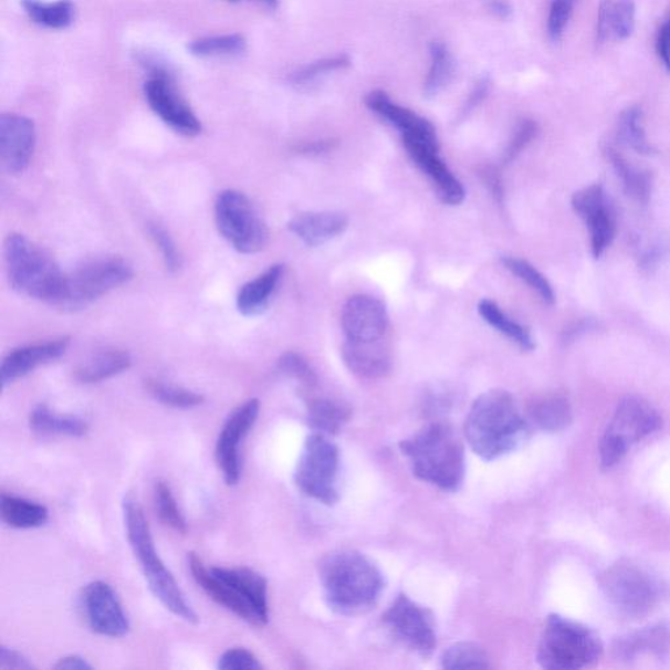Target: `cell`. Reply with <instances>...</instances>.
<instances>
[{
    "label": "cell",
    "instance_id": "17",
    "mask_svg": "<svg viewBox=\"0 0 670 670\" xmlns=\"http://www.w3.org/2000/svg\"><path fill=\"white\" fill-rule=\"evenodd\" d=\"M35 146L33 121L19 114L0 117V161L7 174L20 175L30 167Z\"/></svg>",
    "mask_w": 670,
    "mask_h": 670
},
{
    "label": "cell",
    "instance_id": "1",
    "mask_svg": "<svg viewBox=\"0 0 670 670\" xmlns=\"http://www.w3.org/2000/svg\"><path fill=\"white\" fill-rule=\"evenodd\" d=\"M318 573L327 605L342 616H358L373 609L385 588L379 567L354 551L326 555Z\"/></svg>",
    "mask_w": 670,
    "mask_h": 670
},
{
    "label": "cell",
    "instance_id": "15",
    "mask_svg": "<svg viewBox=\"0 0 670 670\" xmlns=\"http://www.w3.org/2000/svg\"><path fill=\"white\" fill-rule=\"evenodd\" d=\"M82 600L88 626L98 636L123 638L130 630L123 604L108 583L92 582L85 587Z\"/></svg>",
    "mask_w": 670,
    "mask_h": 670
},
{
    "label": "cell",
    "instance_id": "24",
    "mask_svg": "<svg viewBox=\"0 0 670 670\" xmlns=\"http://www.w3.org/2000/svg\"><path fill=\"white\" fill-rule=\"evenodd\" d=\"M342 358L347 368L362 379H381L389 374L391 367L389 353L379 344V341L347 339L342 348Z\"/></svg>",
    "mask_w": 670,
    "mask_h": 670
},
{
    "label": "cell",
    "instance_id": "51",
    "mask_svg": "<svg viewBox=\"0 0 670 670\" xmlns=\"http://www.w3.org/2000/svg\"><path fill=\"white\" fill-rule=\"evenodd\" d=\"M490 90L491 82L489 77H483V80H481L479 84L475 85L474 90L472 91V94H470V96L468 97L465 105H463L462 116H467V114L477 108V106H479L483 102V100L486 98Z\"/></svg>",
    "mask_w": 670,
    "mask_h": 670
},
{
    "label": "cell",
    "instance_id": "3",
    "mask_svg": "<svg viewBox=\"0 0 670 670\" xmlns=\"http://www.w3.org/2000/svg\"><path fill=\"white\" fill-rule=\"evenodd\" d=\"M417 479L458 491L465 477V451L451 426L432 423L399 444Z\"/></svg>",
    "mask_w": 670,
    "mask_h": 670
},
{
    "label": "cell",
    "instance_id": "52",
    "mask_svg": "<svg viewBox=\"0 0 670 670\" xmlns=\"http://www.w3.org/2000/svg\"><path fill=\"white\" fill-rule=\"evenodd\" d=\"M656 46H658V54L662 64H664V67L670 74V15L660 28L658 44H656Z\"/></svg>",
    "mask_w": 670,
    "mask_h": 670
},
{
    "label": "cell",
    "instance_id": "10",
    "mask_svg": "<svg viewBox=\"0 0 670 670\" xmlns=\"http://www.w3.org/2000/svg\"><path fill=\"white\" fill-rule=\"evenodd\" d=\"M339 452L324 433H312L295 470V483L303 494L326 505L338 502Z\"/></svg>",
    "mask_w": 670,
    "mask_h": 670
},
{
    "label": "cell",
    "instance_id": "26",
    "mask_svg": "<svg viewBox=\"0 0 670 670\" xmlns=\"http://www.w3.org/2000/svg\"><path fill=\"white\" fill-rule=\"evenodd\" d=\"M211 572L239 592L259 613L265 625L269 622L268 582L265 577L248 567H211Z\"/></svg>",
    "mask_w": 670,
    "mask_h": 670
},
{
    "label": "cell",
    "instance_id": "46",
    "mask_svg": "<svg viewBox=\"0 0 670 670\" xmlns=\"http://www.w3.org/2000/svg\"><path fill=\"white\" fill-rule=\"evenodd\" d=\"M576 3L577 0H553L547 18V34L553 42L562 40Z\"/></svg>",
    "mask_w": 670,
    "mask_h": 670
},
{
    "label": "cell",
    "instance_id": "20",
    "mask_svg": "<svg viewBox=\"0 0 670 670\" xmlns=\"http://www.w3.org/2000/svg\"><path fill=\"white\" fill-rule=\"evenodd\" d=\"M367 108L387 121L402 133V139L422 142V144L439 148L437 130L430 121L418 116L417 113L391 102L384 91H373L366 96Z\"/></svg>",
    "mask_w": 670,
    "mask_h": 670
},
{
    "label": "cell",
    "instance_id": "49",
    "mask_svg": "<svg viewBox=\"0 0 670 670\" xmlns=\"http://www.w3.org/2000/svg\"><path fill=\"white\" fill-rule=\"evenodd\" d=\"M538 134V125L532 119H525L520 124L517 132L513 135L507 153H505L504 161L509 163L516 158L523 149L536 138Z\"/></svg>",
    "mask_w": 670,
    "mask_h": 670
},
{
    "label": "cell",
    "instance_id": "12",
    "mask_svg": "<svg viewBox=\"0 0 670 670\" xmlns=\"http://www.w3.org/2000/svg\"><path fill=\"white\" fill-rule=\"evenodd\" d=\"M383 622L399 643L422 658H429L437 648V626L432 611L404 594L384 613Z\"/></svg>",
    "mask_w": 670,
    "mask_h": 670
},
{
    "label": "cell",
    "instance_id": "35",
    "mask_svg": "<svg viewBox=\"0 0 670 670\" xmlns=\"http://www.w3.org/2000/svg\"><path fill=\"white\" fill-rule=\"evenodd\" d=\"M350 418V411L332 399H313L308 405V423L320 433H337Z\"/></svg>",
    "mask_w": 670,
    "mask_h": 670
},
{
    "label": "cell",
    "instance_id": "11",
    "mask_svg": "<svg viewBox=\"0 0 670 670\" xmlns=\"http://www.w3.org/2000/svg\"><path fill=\"white\" fill-rule=\"evenodd\" d=\"M216 220L223 238L242 254H254L266 247L269 231L251 199L238 190L220 192Z\"/></svg>",
    "mask_w": 670,
    "mask_h": 670
},
{
    "label": "cell",
    "instance_id": "55",
    "mask_svg": "<svg viewBox=\"0 0 670 670\" xmlns=\"http://www.w3.org/2000/svg\"><path fill=\"white\" fill-rule=\"evenodd\" d=\"M332 145H333L332 140L313 142V144L301 147V151L305 153V154L325 153L326 149H329L332 147Z\"/></svg>",
    "mask_w": 670,
    "mask_h": 670
},
{
    "label": "cell",
    "instance_id": "2",
    "mask_svg": "<svg viewBox=\"0 0 670 670\" xmlns=\"http://www.w3.org/2000/svg\"><path fill=\"white\" fill-rule=\"evenodd\" d=\"M530 431V420L520 412L515 398L503 389L489 390L477 398L465 423L469 446L488 461L515 451Z\"/></svg>",
    "mask_w": 670,
    "mask_h": 670
},
{
    "label": "cell",
    "instance_id": "30",
    "mask_svg": "<svg viewBox=\"0 0 670 670\" xmlns=\"http://www.w3.org/2000/svg\"><path fill=\"white\" fill-rule=\"evenodd\" d=\"M30 427L34 433L49 437V435H64L70 438H83L90 431V426L81 417L73 415H59L50 410L45 404H40L31 411Z\"/></svg>",
    "mask_w": 670,
    "mask_h": 670
},
{
    "label": "cell",
    "instance_id": "42",
    "mask_svg": "<svg viewBox=\"0 0 670 670\" xmlns=\"http://www.w3.org/2000/svg\"><path fill=\"white\" fill-rule=\"evenodd\" d=\"M444 669H486L490 667L486 652L474 643H456L441 656Z\"/></svg>",
    "mask_w": 670,
    "mask_h": 670
},
{
    "label": "cell",
    "instance_id": "32",
    "mask_svg": "<svg viewBox=\"0 0 670 670\" xmlns=\"http://www.w3.org/2000/svg\"><path fill=\"white\" fill-rule=\"evenodd\" d=\"M0 512L3 522L15 530H34L45 525L49 520L45 505L7 494L0 498Z\"/></svg>",
    "mask_w": 670,
    "mask_h": 670
},
{
    "label": "cell",
    "instance_id": "4",
    "mask_svg": "<svg viewBox=\"0 0 670 670\" xmlns=\"http://www.w3.org/2000/svg\"><path fill=\"white\" fill-rule=\"evenodd\" d=\"M124 517L127 531V540L130 543L135 557L140 563L142 569L149 589L156 598L170 613L189 624L196 625L199 621L197 613L191 608L187 597L176 582L172 573L164 565V562L156 552L153 533L142 505L132 495L124 499Z\"/></svg>",
    "mask_w": 670,
    "mask_h": 670
},
{
    "label": "cell",
    "instance_id": "38",
    "mask_svg": "<svg viewBox=\"0 0 670 670\" xmlns=\"http://www.w3.org/2000/svg\"><path fill=\"white\" fill-rule=\"evenodd\" d=\"M643 112L639 106H630L626 108L618 121V138L621 139L622 144L634 149V151L640 155H652L655 148L648 142L645 132Z\"/></svg>",
    "mask_w": 670,
    "mask_h": 670
},
{
    "label": "cell",
    "instance_id": "50",
    "mask_svg": "<svg viewBox=\"0 0 670 670\" xmlns=\"http://www.w3.org/2000/svg\"><path fill=\"white\" fill-rule=\"evenodd\" d=\"M0 669L2 670H33L34 666L23 653L12 648L0 647Z\"/></svg>",
    "mask_w": 670,
    "mask_h": 670
},
{
    "label": "cell",
    "instance_id": "25",
    "mask_svg": "<svg viewBox=\"0 0 670 670\" xmlns=\"http://www.w3.org/2000/svg\"><path fill=\"white\" fill-rule=\"evenodd\" d=\"M636 30V4L632 0H601L598 6L597 40L618 42L630 38Z\"/></svg>",
    "mask_w": 670,
    "mask_h": 670
},
{
    "label": "cell",
    "instance_id": "14",
    "mask_svg": "<svg viewBox=\"0 0 670 670\" xmlns=\"http://www.w3.org/2000/svg\"><path fill=\"white\" fill-rule=\"evenodd\" d=\"M261 404L259 399H249L239 406L227 418L216 447V459L219 469L222 470L223 479L228 486H234L240 482L241 459L240 446L247 435L252 431L260 416Z\"/></svg>",
    "mask_w": 670,
    "mask_h": 670
},
{
    "label": "cell",
    "instance_id": "23",
    "mask_svg": "<svg viewBox=\"0 0 670 670\" xmlns=\"http://www.w3.org/2000/svg\"><path fill=\"white\" fill-rule=\"evenodd\" d=\"M347 227L345 213L335 211L301 213L289 223V230L308 247L323 245L341 237Z\"/></svg>",
    "mask_w": 670,
    "mask_h": 670
},
{
    "label": "cell",
    "instance_id": "27",
    "mask_svg": "<svg viewBox=\"0 0 670 670\" xmlns=\"http://www.w3.org/2000/svg\"><path fill=\"white\" fill-rule=\"evenodd\" d=\"M531 426L546 432L566 430L573 422V408L565 396L558 394L534 398L527 408Z\"/></svg>",
    "mask_w": 670,
    "mask_h": 670
},
{
    "label": "cell",
    "instance_id": "29",
    "mask_svg": "<svg viewBox=\"0 0 670 670\" xmlns=\"http://www.w3.org/2000/svg\"><path fill=\"white\" fill-rule=\"evenodd\" d=\"M603 153L605 158L610 163L613 169H615L619 180H621L626 195L643 205L650 202L653 187L652 174L648 172L646 169H639L636 166H632V164L627 161L625 156L611 145H605L603 147Z\"/></svg>",
    "mask_w": 670,
    "mask_h": 670
},
{
    "label": "cell",
    "instance_id": "18",
    "mask_svg": "<svg viewBox=\"0 0 670 670\" xmlns=\"http://www.w3.org/2000/svg\"><path fill=\"white\" fill-rule=\"evenodd\" d=\"M342 326L347 339L380 341L388 327V313L379 299L356 295L348 299L342 312Z\"/></svg>",
    "mask_w": 670,
    "mask_h": 670
},
{
    "label": "cell",
    "instance_id": "57",
    "mask_svg": "<svg viewBox=\"0 0 670 670\" xmlns=\"http://www.w3.org/2000/svg\"><path fill=\"white\" fill-rule=\"evenodd\" d=\"M230 2H239V0H230Z\"/></svg>",
    "mask_w": 670,
    "mask_h": 670
},
{
    "label": "cell",
    "instance_id": "39",
    "mask_svg": "<svg viewBox=\"0 0 670 670\" xmlns=\"http://www.w3.org/2000/svg\"><path fill=\"white\" fill-rule=\"evenodd\" d=\"M146 389L156 401L175 409L197 408L205 402L202 395L166 381L149 379L146 381Z\"/></svg>",
    "mask_w": 670,
    "mask_h": 670
},
{
    "label": "cell",
    "instance_id": "22",
    "mask_svg": "<svg viewBox=\"0 0 670 670\" xmlns=\"http://www.w3.org/2000/svg\"><path fill=\"white\" fill-rule=\"evenodd\" d=\"M404 145L411 159L430 177L443 202L452 206L460 205L465 198V190H463L458 177L439 158V148L412 139H404Z\"/></svg>",
    "mask_w": 670,
    "mask_h": 670
},
{
    "label": "cell",
    "instance_id": "48",
    "mask_svg": "<svg viewBox=\"0 0 670 670\" xmlns=\"http://www.w3.org/2000/svg\"><path fill=\"white\" fill-rule=\"evenodd\" d=\"M220 670H260L261 662L254 653L247 648H231L226 651L218 661Z\"/></svg>",
    "mask_w": 670,
    "mask_h": 670
},
{
    "label": "cell",
    "instance_id": "37",
    "mask_svg": "<svg viewBox=\"0 0 670 670\" xmlns=\"http://www.w3.org/2000/svg\"><path fill=\"white\" fill-rule=\"evenodd\" d=\"M431 67L425 82V95L435 97L452 81L454 62L448 48L440 41L430 44Z\"/></svg>",
    "mask_w": 670,
    "mask_h": 670
},
{
    "label": "cell",
    "instance_id": "28",
    "mask_svg": "<svg viewBox=\"0 0 670 670\" xmlns=\"http://www.w3.org/2000/svg\"><path fill=\"white\" fill-rule=\"evenodd\" d=\"M283 272V265H274L240 289L237 303L241 315L259 316L268 308L270 299L282 280Z\"/></svg>",
    "mask_w": 670,
    "mask_h": 670
},
{
    "label": "cell",
    "instance_id": "44",
    "mask_svg": "<svg viewBox=\"0 0 670 670\" xmlns=\"http://www.w3.org/2000/svg\"><path fill=\"white\" fill-rule=\"evenodd\" d=\"M350 64L352 61L350 59H348V55H335L332 56V59H325L317 62H313L308 64V66L296 71L295 74H292L291 82L296 85H305L313 81H316L317 77L321 75L333 73V71L347 69L348 66H350Z\"/></svg>",
    "mask_w": 670,
    "mask_h": 670
},
{
    "label": "cell",
    "instance_id": "16",
    "mask_svg": "<svg viewBox=\"0 0 670 670\" xmlns=\"http://www.w3.org/2000/svg\"><path fill=\"white\" fill-rule=\"evenodd\" d=\"M149 106L164 124L185 137H197L202 132L201 121L177 94L168 76H153L145 84Z\"/></svg>",
    "mask_w": 670,
    "mask_h": 670
},
{
    "label": "cell",
    "instance_id": "34",
    "mask_svg": "<svg viewBox=\"0 0 670 670\" xmlns=\"http://www.w3.org/2000/svg\"><path fill=\"white\" fill-rule=\"evenodd\" d=\"M24 10L35 24L49 28V30H64L73 23L75 7L71 0H21Z\"/></svg>",
    "mask_w": 670,
    "mask_h": 670
},
{
    "label": "cell",
    "instance_id": "43",
    "mask_svg": "<svg viewBox=\"0 0 670 670\" xmlns=\"http://www.w3.org/2000/svg\"><path fill=\"white\" fill-rule=\"evenodd\" d=\"M503 265L510 270L513 275H516L519 280H522L532 290L536 291L543 301L553 305L555 303V292L552 284L548 283L546 276L540 273L532 263L520 259H512V257H505L503 259Z\"/></svg>",
    "mask_w": 670,
    "mask_h": 670
},
{
    "label": "cell",
    "instance_id": "5",
    "mask_svg": "<svg viewBox=\"0 0 670 670\" xmlns=\"http://www.w3.org/2000/svg\"><path fill=\"white\" fill-rule=\"evenodd\" d=\"M4 261L13 289L55 306L62 294L64 273L44 249L24 234L12 233L4 242Z\"/></svg>",
    "mask_w": 670,
    "mask_h": 670
},
{
    "label": "cell",
    "instance_id": "53",
    "mask_svg": "<svg viewBox=\"0 0 670 670\" xmlns=\"http://www.w3.org/2000/svg\"><path fill=\"white\" fill-rule=\"evenodd\" d=\"M92 668L94 667L80 655L66 656L54 666V669L59 670H91Z\"/></svg>",
    "mask_w": 670,
    "mask_h": 670
},
{
    "label": "cell",
    "instance_id": "36",
    "mask_svg": "<svg viewBox=\"0 0 670 670\" xmlns=\"http://www.w3.org/2000/svg\"><path fill=\"white\" fill-rule=\"evenodd\" d=\"M479 312L486 323L515 342L523 350L532 352L536 347L530 331L505 316L494 302L484 299L479 305Z\"/></svg>",
    "mask_w": 670,
    "mask_h": 670
},
{
    "label": "cell",
    "instance_id": "13",
    "mask_svg": "<svg viewBox=\"0 0 670 670\" xmlns=\"http://www.w3.org/2000/svg\"><path fill=\"white\" fill-rule=\"evenodd\" d=\"M572 205L588 227L592 254L595 259H600L617 233L616 212L607 191L603 185L592 184L575 192Z\"/></svg>",
    "mask_w": 670,
    "mask_h": 670
},
{
    "label": "cell",
    "instance_id": "54",
    "mask_svg": "<svg viewBox=\"0 0 670 670\" xmlns=\"http://www.w3.org/2000/svg\"><path fill=\"white\" fill-rule=\"evenodd\" d=\"M488 9L499 19H510L513 12L509 0H488Z\"/></svg>",
    "mask_w": 670,
    "mask_h": 670
},
{
    "label": "cell",
    "instance_id": "40",
    "mask_svg": "<svg viewBox=\"0 0 670 670\" xmlns=\"http://www.w3.org/2000/svg\"><path fill=\"white\" fill-rule=\"evenodd\" d=\"M154 502L156 513L164 525L170 527L177 533L185 534L188 532V523L178 507L176 498L166 481H156L154 489Z\"/></svg>",
    "mask_w": 670,
    "mask_h": 670
},
{
    "label": "cell",
    "instance_id": "31",
    "mask_svg": "<svg viewBox=\"0 0 670 670\" xmlns=\"http://www.w3.org/2000/svg\"><path fill=\"white\" fill-rule=\"evenodd\" d=\"M132 363V356L126 352L106 350L82 363L74 376L82 384H97L125 373Z\"/></svg>",
    "mask_w": 670,
    "mask_h": 670
},
{
    "label": "cell",
    "instance_id": "6",
    "mask_svg": "<svg viewBox=\"0 0 670 670\" xmlns=\"http://www.w3.org/2000/svg\"><path fill=\"white\" fill-rule=\"evenodd\" d=\"M603 653V641L589 627L558 615L547 617L537 648L541 667L551 670L592 668L601 660Z\"/></svg>",
    "mask_w": 670,
    "mask_h": 670
},
{
    "label": "cell",
    "instance_id": "56",
    "mask_svg": "<svg viewBox=\"0 0 670 670\" xmlns=\"http://www.w3.org/2000/svg\"><path fill=\"white\" fill-rule=\"evenodd\" d=\"M261 2L268 4L269 7H272V9H275L278 4V0H261Z\"/></svg>",
    "mask_w": 670,
    "mask_h": 670
},
{
    "label": "cell",
    "instance_id": "7",
    "mask_svg": "<svg viewBox=\"0 0 670 670\" xmlns=\"http://www.w3.org/2000/svg\"><path fill=\"white\" fill-rule=\"evenodd\" d=\"M600 584L611 607L626 618L650 616L668 597L667 584L632 562L611 566L603 574Z\"/></svg>",
    "mask_w": 670,
    "mask_h": 670
},
{
    "label": "cell",
    "instance_id": "33",
    "mask_svg": "<svg viewBox=\"0 0 670 670\" xmlns=\"http://www.w3.org/2000/svg\"><path fill=\"white\" fill-rule=\"evenodd\" d=\"M670 647V632L668 627L658 625L626 637L617 647V652L627 661L638 656L655 655L662 658Z\"/></svg>",
    "mask_w": 670,
    "mask_h": 670
},
{
    "label": "cell",
    "instance_id": "41",
    "mask_svg": "<svg viewBox=\"0 0 670 670\" xmlns=\"http://www.w3.org/2000/svg\"><path fill=\"white\" fill-rule=\"evenodd\" d=\"M247 41L240 34L216 35L191 41L189 50L197 56H232L244 52Z\"/></svg>",
    "mask_w": 670,
    "mask_h": 670
},
{
    "label": "cell",
    "instance_id": "45",
    "mask_svg": "<svg viewBox=\"0 0 670 670\" xmlns=\"http://www.w3.org/2000/svg\"><path fill=\"white\" fill-rule=\"evenodd\" d=\"M148 233L154 240L155 245L159 248L164 263H166L169 272H178L182 265L181 254L166 228H163L158 223H151L148 224Z\"/></svg>",
    "mask_w": 670,
    "mask_h": 670
},
{
    "label": "cell",
    "instance_id": "9",
    "mask_svg": "<svg viewBox=\"0 0 670 670\" xmlns=\"http://www.w3.org/2000/svg\"><path fill=\"white\" fill-rule=\"evenodd\" d=\"M659 411L639 396H627L618 404L600 441V461L605 469L625 459L632 446L661 429Z\"/></svg>",
    "mask_w": 670,
    "mask_h": 670
},
{
    "label": "cell",
    "instance_id": "8",
    "mask_svg": "<svg viewBox=\"0 0 670 670\" xmlns=\"http://www.w3.org/2000/svg\"><path fill=\"white\" fill-rule=\"evenodd\" d=\"M134 270L121 257H98L88 260L64 274L62 294L56 302V308L76 311L124 286L132 280Z\"/></svg>",
    "mask_w": 670,
    "mask_h": 670
},
{
    "label": "cell",
    "instance_id": "19",
    "mask_svg": "<svg viewBox=\"0 0 670 670\" xmlns=\"http://www.w3.org/2000/svg\"><path fill=\"white\" fill-rule=\"evenodd\" d=\"M188 566L192 579L196 580L198 586L203 589L205 594L208 595L212 601H216L220 607L230 610L234 616L242 619V621L254 626H265V622L262 621L259 613L254 610L252 605L249 604L239 592L234 590L230 584H227L213 574L211 568H206L198 554H188Z\"/></svg>",
    "mask_w": 670,
    "mask_h": 670
},
{
    "label": "cell",
    "instance_id": "47",
    "mask_svg": "<svg viewBox=\"0 0 670 670\" xmlns=\"http://www.w3.org/2000/svg\"><path fill=\"white\" fill-rule=\"evenodd\" d=\"M278 367H280L284 375L301 381L305 387H313V385H316L317 376L315 370L312 369L308 362H306L302 355L286 353L282 355V358L278 362Z\"/></svg>",
    "mask_w": 670,
    "mask_h": 670
},
{
    "label": "cell",
    "instance_id": "21",
    "mask_svg": "<svg viewBox=\"0 0 670 670\" xmlns=\"http://www.w3.org/2000/svg\"><path fill=\"white\" fill-rule=\"evenodd\" d=\"M69 346L70 338L63 337L12 350L6 356L2 367H0L2 387L15 383L21 377L33 373L34 369L48 365V363L60 359L67 352Z\"/></svg>",
    "mask_w": 670,
    "mask_h": 670
}]
</instances>
